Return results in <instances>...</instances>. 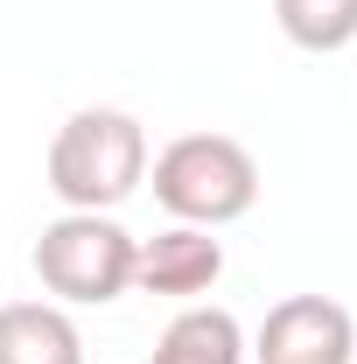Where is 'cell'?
I'll return each mask as SVG.
<instances>
[{
    "mask_svg": "<svg viewBox=\"0 0 357 364\" xmlns=\"http://www.w3.org/2000/svg\"><path fill=\"white\" fill-rule=\"evenodd\" d=\"M147 182V134L119 105H85L49 140V189L63 210H119Z\"/></svg>",
    "mask_w": 357,
    "mask_h": 364,
    "instance_id": "obj_1",
    "label": "cell"
},
{
    "mask_svg": "<svg viewBox=\"0 0 357 364\" xmlns=\"http://www.w3.org/2000/svg\"><path fill=\"white\" fill-rule=\"evenodd\" d=\"M154 203L176 225H238L260 203V161L231 134H182L154 154Z\"/></svg>",
    "mask_w": 357,
    "mask_h": 364,
    "instance_id": "obj_2",
    "label": "cell"
},
{
    "mask_svg": "<svg viewBox=\"0 0 357 364\" xmlns=\"http://www.w3.org/2000/svg\"><path fill=\"white\" fill-rule=\"evenodd\" d=\"M134 252L140 238L112 210H63L36 238V280L70 309H105L134 287Z\"/></svg>",
    "mask_w": 357,
    "mask_h": 364,
    "instance_id": "obj_3",
    "label": "cell"
},
{
    "mask_svg": "<svg viewBox=\"0 0 357 364\" xmlns=\"http://www.w3.org/2000/svg\"><path fill=\"white\" fill-rule=\"evenodd\" d=\"M252 358L260 364H357V322L329 294H287L267 309L260 336H252Z\"/></svg>",
    "mask_w": 357,
    "mask_h": 364,
    "instance_id": "obj_4",
    "label": "cell"
},
{
    "mask_svg": "<svg viewBox=\"0 0 357 364\" xmlns=\"http://www.w3.org/2000/svg\"><path fill=\"white\" fill-rule=\"evenodd\" d=\"M218 273H224V245L203 225H169V231H154V238H140V252H134V287L176 294V301L211 294Z\"/></svg>",
    "mask_w": 357,
    "mask_h": 364,
    "instance_id": "obj_5",
    "label": "cell"
},
{
    "mask_svg": "<svg viewBox=\"0 0 357 364\" xmlns=\"http://www.w3.org/2000/svg\"><path fill=\"white\" fill-rule=\"evenodd\" d=\"M0 364H85V336L63 301H7L0 309Z\"/></svg>",
    "mask_w": 357,
    "mask_h": 364,
    "instance_id": "obj_6",
    "label": "cell"
},
{
    "mask_svg": "<svg viewBox=\"0 0 357 364\" xmlns=\"http://www.w3.org/2000/svg\"><path fill=\"white\" fill-rule=\"evenodd\" d=\"M147 364H245V329L231 309H182L169 329H161V343H154V358Z\"/></svg>",
    "mask_w": 357,
    "mask_h": 364,
    "instance_id": "obj_7",
    "label": "cell"
},
{
    "mask_svg": "<svg viewBox=\"0 0 357 364\" xmlns=\"http://www.w3.org/2000/svg\"><path fill=\"white\" fill-rule=\"evenodd\" d=\"M273 21L309 56H336L357 43V0H273Z\"/></svg>",
    "mask_w": 357,
    "mask_h": 364,
    "instance_id": "obj_8",
    "label": "cell"
}]
</instances>
